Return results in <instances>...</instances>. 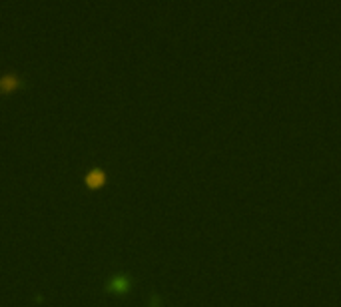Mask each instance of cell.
<instances>
[{
	"mask_svg": "<svg viewBox=\"0 0 341 307\" xmlns=\"http://www.w3.org/2000/svg\"><path fill=\"white\" fill-rule=\"evenodd\" d=\"M110 285H112V289H126L130 285V281L126 277H116V279H112Z\"/></svg>",
	"mask_w": 341,
	"mask_h": 307,
	"instance_id": "3",
	"label": "cell"
},
{
	"mask_svg": "<svg viewBox=\"0 0 341 307\" xmlns=\"http://www.w3.org/2000/svg\"><path fill=\"white\" fill-rule=\"evenodd\" d=\"M102 180H104V174H102L100 170H94V172L88 174V184H90V185H98Z\"/></svg>",
	"mask_w": 341,
	"mask_h": 307,
	"instance_id": "2",
	"label": "cell"
},
{
	"mask_svg": "<svg viewBox=\"0 0 341 307\" xmlns=\"http://www.w3.org/2000/svg\"><path fill=\"white\" fill-rule=\"evenodd\" d=\"M14 86H18L16 76H4V78H0V88H2V90H10Z\"/></svg>",
	"mask_w": 341,
	"mask_h": 307,
	"instance_id": "1",
	"label": "cell"
}]
</instances>
